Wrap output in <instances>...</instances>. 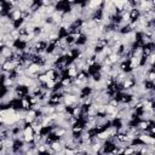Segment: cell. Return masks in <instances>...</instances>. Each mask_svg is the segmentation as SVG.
Here are the masks:
<instances>
[{"mask_svg": "<svg viewBox=\"0 0 155 155\" xmlns=\"http://www.w3.org/2000/svg\"><path fill=\"white\" fill-rule=\"evenodd\" d=\"M78 102H80L79 96L71 94V93H64V94H63V103H64L65 105H71V104L78 103Z\"/></svg>", "mask_w": 155, "mask_h": 155, "instance_id": "obj_1", "label": "cell"}, {"mask_svg": "<svg viewBox=\"0 0 155 155\" xmlns=\"http://www.w3.org/2000/svg\"><path fill=\"white\" fill-rule=\"evenodd\" d=\"M15 68H16V65H15V63H13L11 59H6V61L1 64L2 71H12Z\"/></svg>", "mask_w": 155, "mask_h": 155, "instance_id": "obj_2", "label": "cell"}, {"mask_svg": "<svg viewBox=\"0 0 155 155\" xmlns=\"http://www.w3.org/2000/svg\"><path fill=\"white\" fill-rule=\"evenodd\" d=\"M50 147L56 151V154H57V153H62V150H63V148H64L63 144L58 140V138L54 139V140H52V142L50 143Z\"/></svg>", "mask_w": 155, "mask_h": 155, "instance_id": "obj_3", "label": "cell"}, {"mask_svg": "<svg viewBox=\"0 0 155 155\" xmlns=\"http://www.w3.org/2000/svg\"><path fill=\"white\" fill-rule=\"evenodd\" d=\"M8 17H10V19H11L12 22H15V21H17V19H21V18H22V11L18 10L17 7H15L13 11L8 15Z\"/></svg>", "mask_w": 155, "mask_h": 155, "instance_id": "obj_4", "label": "cell"}, {"mask_svg": "<svg viewBox=\"0 0 155 155\" xmlns=\"http://www.w3.org/2000/svg\"><path fill=\"white\" fill-rule=\"evenodd\" d=\"M0 54H1V56H4L6 59H10V58H11V56H12V48H10L8 46L4 45V46L0 48Z\"/></svg>", "mask_w": 155, "mask_h": 155, "instance_id": "obj_5", "label": "cell"}, {"mask_svg": "<svg viewBox=\"0 0 155 155\" xmlns=\"http://www.w3.org/2000/svg\"><path fill=\"white\" fill-rule=\"evenodd\" d=\"M59 85H61L62 87H68V86L73 85V79L65 75V76H63V78H62V80H61Z\"/></svg>", "mask_w": 155, "mask_h": 155, "instance_id": "obj_6", "label": "cell"}, {"mask_svg": "<svg viewBox=\"0 0 155 155\" xmlns=\"http://www.w3.org/2000/svg\"><path fill=\"white\" fill-rule=\"evenodd\" d=\"M128 13H130V18H131V21H136V19H138L139 16H140V12H139V10H138L137 7H133Z\"/></svg>", "mask_w": 155, "mask_h": 155, "instance_id": "obj_7", "label": "cell"}, {"mask_svg": "<svg viewBox=\"0 0 155 155\" xmlns=\"http://www.w3.org/2000/svg\"><path fill=\"white\" fill-rule=\"evenodd\" d=\"M120 54H117V53H115V52H113V53H110L109 56H108V58H109V61L111 62V64H117L119 62H120Z\"/></svg>", "mask_w": 155, "mask_h": 155, "instance_id": "obj_8", "label": "cell"}, {"mask_svg": "<svg viewBox=\"0 0 155 155\" xmlns=\"http://www.w3.org/2000/svg\"><path fill=\"white\" fill-rule=\"evenodd\" d=\"M21 108L24 109V110H29V109H30V103H29L28 97L21 98Z\"/></svg>", "mask_w": 155, "mask_h": 155, "instance_id": "obj_9", "label": "cell"}, {"mask_svg": "<svg viewBox=\"0 0 155 155\" xmlns=\"http://www.w3.org/2000/svg\"><path fill=\"white\" fill-rule=\"evenodd\" d=\"M45 73H46V75H47V78H48V79H53V80H54V79H56V76L58 75V73H57V70H56L54 68H51V69L46 70Z\"/></svg>", "mask_w": 155, "mask_h": 155, "instance_id": "obj_10", "label": "cell"}, {"mask_svg": "<svg viewBox=\"0 0 155 155\" xmlns=\"http://www.w3.org/2000/svg\"><path fill=\"white\" fill-rule=\"evenodd\" d=\"M56 85H57V82H56L53 79H48V80L45 82V86H46V88H47V90H51V91H52V90L56 87Z\"/></svg>", "mask_w": 155, "mask_h": 155, "instance_id": "obj_11", "label": "cell"}, {"mask_svg": "<svg viewBox=\"0 0 155 155\" xmlns=\"http://www.w3.org/2000/svg\"><path fill=\"white\" fill-rule=\"evenodd\" d=\"M36 80H38L40 84H45V82L48 80V78H47L46 73H40V74H38V78H36Z\"/></svg>", "mask_w": 155, "mask_h": 155, "instance_id": "obj_12", "label": "cell"}, {"mask_svg": "<svg viewBox=\"0 0 155 155\" xmlns=\"http://www.w3.org/2000/svg\"><path fill=\"white\" fill-rule=\"evenodd\" d=\"M124 154H125V155L136 154V150H134V148H133L132 145H126V147L124 148Z\"/></svg>", "mask_w": 155, "mask_h": 155, "instance_id": "obj_13", "label": "cell"}, {"mask_svg": "<svg viewBox=\"0 0 155 155\" xmlns=\"http://www.w3.org/2000/svg\"><path fill=\"white\" fill-rule=\"evenodd\" d=\"M10 36H11L12 40H17V39L19 38V31H18V29H12V30L10 31Z\"/></svg>", "mask_w": 155, "mask_h": 155, "instance_id": "obj_14", "label": "cell"}, {"mask_svg": "<svg viewBox=\"0 0 155 155\" xmlns=\"http://www.w3.org/2000/svg\"><path fill=\"white\" fill-rule=\"evenodd\" d=\"M40 4H41V6H48V5H52V4H51V0H40Z\"/></svg>", "mask_w": 155, "mask_h": 155, "instance_id": "obj_15", "label": "cell"}, {"mask_svg": "<svg viewBox=\"0 0 155 155\" xmlns=\"http://www.w3.org/2000/svg\"><path fill=\"white\" fill-rule=\"evenodd\" d=\"M5 147H4V139L2 138H0V150H2Z\"/></svg>", "mask_w": 155, "mask_h": 155, "instance_id": "obj_16", "label": "cell"}, {"mask_svg": "<svg viewBox=\"0 0 155 155\" xmlns=\"http://www.w3.org/2000/svg\"><path fill=\"white\" fill-rule=\"evenodd\" d=\"M4 45H5V44H4V41H1V40H0V48H1Z\"/></svg>", "mask_w": 155, "mask_h": 155, "instance_id": "obj_17", "label": "cell"}]
</instances>
